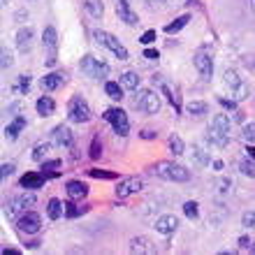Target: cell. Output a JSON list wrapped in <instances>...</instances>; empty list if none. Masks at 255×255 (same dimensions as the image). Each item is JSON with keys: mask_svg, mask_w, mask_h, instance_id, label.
Here are the masks:
<instances>
[{"mask_svg": "<svg viewBox=\"0 0 255 255\" xmlns=\"http://www.w3.org/2000/svg\"><path fill=\"white\" fill-rule=\"evenodd\" d=\"M223 86L228 88L230 95H232V100H237V102L249 98V86H246V81H244L235 70H225V72H223Z\"/></svg>", "mask_w": 255, "mask_h": 255, "instance_id": "3957f363", "label": "cell"}, {"mask_svg": "<svg viewBox=\"0 0 255 255\" xmlns=\"http://www.w3.org/2000/svg\"><path fill=\"white\" fill-rule=\"evenodd\" d=\"M134 107L139 109V112H144V114L153 116L160 112V98H158V93H153V91L141 88L139 93H137V98H134Z\"/></svg>", "mask_w": 255, "mask_h": 255, "instance_id": "8992f818", "label": "cell"}, {"mask_svg": "<svg viewBox=\"0 0 255 255\" xmlns=\"http://www.w3.org/2000/svg\"><path fill=\"white\" fill-rule=\"evenodd\" d=\"M0 169H2V172H0V174H2V179H7V176L14 174V165H12V162H2V167H0Z\"/></svg>", "mask_w": 255, "mask_h": 255, "instance_id": "f6af8a7d", "label": "cell"}, {"mask_svg": "<svg viewBox=\"0 0 255 255\" xmlns=\"http://www.w3.org/2000/svg\"><path fill=\"white\" fill-rule=\"evenodd\" d=\"M14 93L19 95H26L28 91H30V74H21L19 79H16V84H14Z\"/></svg>", "mask_w": 255, "mask_h": 255, "instance_id": "f546056e", "label": "cell"}, {"mask_svg": "<svg viewBox=\"0 0 255 255\" xmlns=\"http://www.w3.org/2000/svg\"><path fill=\"white\" fill-rule=\"evenodd\" d=\"M188 21H190V14H183V16H179V19H174L172 23H167V26H165V33H167V35H176L181 28L188 26Z\"/></svg>", "mask_w": 255, "mask_h": 255, "instance_id": "d4e9b609", "label": "cell"}, {"mask_svg": "<svg viewBox=\"0 0 255 255\" xmlns=\"http://www.w3.org/2000/svg\"><path fill=\"white\" fill-rule=\"evenodd\" d=\"M153 172L165 181H176V183L190 181V169H186L183 165H176V162H167V160L155 162Z\"/></svg>", "mask_w": 255, "mask_h": 255, "instance_id": "7a4b0ae2", "label": "cell"}, {"mask_svg": "<svg viewBox=\"0 0 255 255\" xmlns=\"http://www.w3.org/2000/svg\"><path fill=\"white\" fill-rule=\"evenodd\" d=\"M33 37H35V28L33 26L19 28V33H16V49H19L21 54H28V51H30V47H33Z\"/></svg>", "mask_w": 255, "mask_h": 255, "instance_id": "e0dca14e", "label": "cell"}, {"mask_svg": "<svg viewBox=\"0 0 255 255\" xmlns=\"http://www.w3.org/2000/svg\"><path fill=\"white\" fill-rule=\"evenodd\" d=\"M195 158H197V162H200V165H207V162H209L207 153H204L202 148H195Z\"/></svg>", "mask_w": 255, "mask_h": 255, "instance_id": "7dc6e473", "label": "cell"}, {"mask_svg": "<svg viewBox=\"0 0 255 255\" xmlns=\"http://www.w3.org/2000/svg\"><path fill=\"white\" fill-rule=\"evenodd\" d=\"M35 204V195L33 193H21V195H14L9 200L5 202V216L7 218H16V214H23L28 207Z\"/></svg>", "mask_w": 255, "mask_h": 255, "instance_id": "30bf717a", "label": "cell"}, {"mask_svg": "<svg viewBox=\"0 0 255 255\" xmlns=\"http://www.w3.org/2000/svg\"><path fill=\"white\" fill-rule=\"evenodd\" d=\"M209 141L218 148H225L230 144V116L216 114L211 126H209Z\"/></svg>", "mask_w": 255, "mask_h": 255, "instance_id": "6da1fadb", "label": "cell"}, {"mask_svg": "<svg viewBox=\"0 0 255 255\" xmlns=\"http://www.w3.org/2000/svg\"><path fill=\"white\" fill-rule=\"evenodd\" d=\"M169 151H172L174 155H181L183 151H186V146H183V139L179 137V134H172V137H169Z\"/></svg>", "mask_w": 255, "mask_h": 255, "instance_id": "1f68e13d", "label": "cell"}, {"mask_svg": "<svg viewBox=\"0 0 255 255\" xmlns=\"http://www.w3.org/2000/svg\"><path fill=\"white\" fill-rule=\"evenodd\" d=\"M105 121L112 123V128H114L121 137H126V134L130 132V121H128V114L123 109H116V107L107 109V112H105Z\"/></svg>", "mask_w": 255, "mask_h": 255, "instance_id": "8fae6325", "label": "cell"}, {"mask_svg": "<svg viewBox=\"0 0 255 255\" xmlns=\"http://www.w3.org/2000/svg\"><path fill=\"white\" fill-rule=\"evenodd\" d=\"M218 102H221L225 109H230V112H237V100H232V98H218Z\"/></svg>", "mask_w": 255, "mask_h": 255, "instance_id": "ee69618b", "label": "cell"}, {"mask_svg": "<svg viewBox=\"0 0 255 255\" xmlns=\"http://www.w3.org/2000/svg\"><path fill=\"white\" fill-rule=\"evenodd\" d=\"M141 190V179L139 176H128V179H121L119 181V186H116V197L119 200H126V197H130V195L139 193Z\"/></svg>", "mask_w": 255, "mask_h": 255, "instance_id": "4fadbf2b", "label": "cell"}, {"mask_svg": "<svg viewBox=\"0 0 255 255\" xmlns=\"http://www.w3.org/2000/svg\"><path fill=\"white\" fill-rule=\"evenodd\" d=\"M65 190H67V197H70V200H84L88 195V186L84 181H77V179L67 181Z\"/></svg>", "mask_w": 255, "mask_h": 255, "instance_id": "d6986e66", "label": "cell"}, {"mask_svg": "<svg viewBox=\"0 0 255 255\" xmlns=\"http://www.w3.org/2000/svg\"><path fill=\"white\" fill-rule=\"evenodd\" d=\"M7 112H21V105H19V102H14V105H9V107H7Z\"/></svg>", "mask_w": 255, "mask_h": 255, "instance_id": "816d5d0a", "label": "cell"}, {"mask_svg": "<svg viewBox=\"0 0 255 255\" xmlns=\"http://www.w3.org/2000/svg\"><path fill=\"white\" fill-rule=\"evenodd\" d=\"M51 141L61 148H70L74 144V134L67 126H56L54 130H51Z\"/></svg>", "mask_w": 255, "mask_h": 255, "instance_id": "5bb4252c", "label": "cell"}, {"mask_svg": "<svg viewBox=\"0 0 255 255\" xmlns=\"http://www.w3.org/2000/svg\"><path fill=\"white\" fill-rule=\"evenodd\" d=\"M49 148H51V144L49 141H44V144H37V146L33 148V160L35 162H44L49 155Z\"/></svg>", "mask_w": 255, "mask_h": 255, "instance_id": "4dcf8cb0", "label": "cell"}, {"mask_svg": "<svg viewBox=\"0 0 255 255\" xmlns=\"http://www.w3.org/2000/svg\"><path fill=\"white\" fill-rule=\"evenodd\" d=\"M251 244H253V242H251L249 237H239V249H242V251L251 249Z\"/></svg>", "mask_w": 255, "mask_h": 255, "instance_id": "681fc988", "label": "cell"}, {"mask_svg": "<svg viewBox=\"0 0 255 255\" xmlns=\"http://www.w3.org/2000/svg\"><path fill=\"white\" fill-rule=\"evenodd\" d=\"M176 228H179V218L172 214L160 216V218L155 221V230H158L160 235H172V232H176Z\"/></svg>", "mask_w": 255, "mask_h": 255, "instance_id": "ac0fdd59", "label": "cell"}, {"mask_svg": "<svg viewBox=\"0 0 255 255\" xmlns=\"http://www.w3.org/2000/svg\"><path fill=\"white\" fill-rule=\"evenodd\" d=\"M2 255H19V251L16 249H5L2 251Z\"/></svg>", "mask_w": 255, "mask_h": 255, "instance_id": "db71d44e", "label": "cell"}, {"mask_svg": "<svg viewBox=\"0 0 255 255\" xmlns=\"http://www.w3.org/2000/svg\"><path fill=\"white\" fill-rule=\"evenodd\" d=\"M42 44L47 49V58H44V65L54 67L58 63V33H56L54 26H47L44 33H42Z\"/></svg>", "mask_w": 255, "mask_h": 255, "instance_id": "5b68a950", "label": "cell"}, {"mask_svg": "<svg viewBox=\"0 0 255 255\" xmlns=\"http://www.w3.org/2000/svg\"><path fill=\"white\" fill-rule=\"evenodd\" d=\"M88 211V207H81L77 202H65V218H79Z\"/></svg>", "mask_w": 255, "mask_h": 255, "instance_id": "484cf974", "label": "cell"}, {"mask_svg": "<svg viewBox=\"0 0 255 255\" xmlns=\"http://www.w3.org/2000/svg\"><path fill=\"white\" fill-rule=\"evenodd\" d=\"M44 181H47V174H44V172H26V174L21 176L19 186L23 190H37L44 186Z\"/></svg>", "mask_w": 255, "mask_h": 255, "instance_id": "2e32d148", "label": "cell"}, {"mask_svg": "<svg viewBox=\"0 0 255 255\" xmlns=\"http://www.w3.org/2000/svg\"><path fill=\"white\" fill-rule=\"evenodd\" d=\"M162 93L167 95V100L172 102V105H174V109H176V112H181V102H179V95H174V93H172V88H169V86H162Z\"/></svg>", "mask_w": 255, "mask_h": 255, "instance_id": "74e56055", "label": "cell"}, {"mask_svg": "<svg viewBox=\"0 0 255 255\" xmlns=\"http://www.w3.org/2000/svg\"><path fill=\"white\" fill-rule=\"evenodd\" d=\"M218 186H221V193H230L232 181H230V179H221V181H218Z\"/></svg>", "mask_w": 255, "mask_h": 255, "instance_id": "c3c4849f", "label": "cell"}, {"mask_svg": "<svg viewBox=\"0 0 255 255\" xmlns=\"http://www.w3.org/2000/svg\"><path fill=\"white\" fill-rule=\"evenodd\" d=\"M2 2H5V5H7V2H9V0H2Z\"/></svg>", "mask_w": 255, "mask_h": 255, "instance_id": "91938a15", "label": "cell"}, {"mask_svg": "<svg viewBox=\"0 0 255 255\" xmlns=\"http://www.w3.org/2000/svg\"><path fill=\"white\" fill-rule=\"evenodd\" d=\"M244 139L246 141H255V121L244 126Z\"/></svg>", "mask_w": 255, "mask_h": 255, "instance_id": "ab89813d", "label": "cell"}, {"mask_svg": "<svg viewBox=\"0 0 255 255\" xmlns=\"http://www.w3.org/2000/svg\"><path fill=\"white\" fill-rule=\"evenodd\" d=\"M16 228H19L21 232H26V235H37L42 228L40 214H35V211H23V214L16 218Z\"/></svg>", "mask_w": 255, "mask_h": 255, "instance_id": "7c38bea8", "label": "cell"}, {"mask_svg": "<svg viewBox=\"0 0 255 255\" xmlns=\"http://www.w3.org/2000/svg\"><path fill=\"white\" fill-rule=\"evenodd\" d=\"M105 93H107L112 100H121V98H123V84L107 81V84H105Z\"/></svg>", "mask_w": 255, "mask_h": 255, "instance_id": "83f0119b", "label": "cell"}, {"mask_svg": "<svg viewBox=\"0 0 255 255\" xmlns=\"http://www.w3.org/2000/svg\"><path fill=\"white\" fill-rule=\"evenodd\" d=\"M63 81H65V74L51 72V74H47V77H42V79H40V86H42V91H56V88L61 86Z\"/></svg>", "mask_w": 255, "mask_h": 255, "instance_id": "ffe728a7", "label": "cell"}, {"mask_svg": "<svg viewBox=\"0 0 255 255\" xmlns=\"http://www.w3.org/2000/svg\"><path fill=\"white\" fill-rule=\"evenodd\" d=\"M81 72L86 74V77H91V79H102V77H107L109 74V65L105 61H100V58H95L93 54H86L84 58H81L79 63Z\"/></svg>", "mask_w": 255, "mask_h": 255, "instance_id": "277c9868", "label": "cell"}, {"mask_svg": "<svg viewBox=\"0 0 255 255\" xmlns=\"http://www.w3.org/2000/svg\"><path fill=\"white\" fill-rule=\"evenodd\" d=\"M93 37L98 44H102V47H107L112 54L119 58V61H128V49L123 47L121 42L116 40L112 33H107V30H93Z\"/></svg>", "mask_w": 255, "mask_h": 255, "instance_id": "52a82bcc", "label": "cell"}, {"mask_svg": "<svg viewBox=\"0 0 255 255\" xmlns=\"http://www.w3.org/2000/svg\"><path fill=\"white\" fill-rule=\"evenodd\" d=\"M242 223L246 225V228H253L255 230V211H246V214L242 216Z\"/></svg>", "mask_w": 255, "mask_h": 255, "instance_id": "60d3db41", "label": "cell"}, {"mask_svg": "<svg viewBox=\"0 0 255 255\" xmlns=\"http://www.w3.org/2000/svg\"><path fill=\"white\" fill-rule=\"evenodd\" d=\"M61 167V160H44L42 162V169L44 172H54V169H58Z\"/></svg>", "mask_w": 255, "mask_h": 255, "instance_id": "b9f144b4", "label": "cell"}, {"mask_svg": "<svg viewBox=\"0 0 255 255\" xmlns=\"http://www.w3.org/2000/svg\"><path fill=\"white\" fill-rule=\"evenodd\" d=\"M47 214L51 221H58L61 216H65V204H63L58 197H51V200L47 202Z\"/></svg>", "mask_w": 255, "mask_h": 255, "instance_id": "7402d4cb", "label": "cell"}, {"mask_svg": "<svg viewBox=\"0 0 255 255\" xmlns=\"http://www.w3.org/2000/svg\"><path fill=\"white\" fill-rule=\"evenodd\" d=\"M246 153H249L251 158H253V160H255V146H246Z\"/></svg>", "mask_w": 255, "mask_h": 255, "instance_id": "11a10c76", "label": "cell"}, {"mask_svg": "<svg viewBox=\"0 0 255 255\" xmlns=\"http://www.w3.org/2000/svg\"><path fill=\"white\" fill-rule=\"evenodd\" d=\"M183 214L188 216L190 221L200 218V207H197V202H186V204H183Z\"/></svg>", "mask_w": 255, "mask_h": 255, "instance_id": "836d02e7", "label": "cell"}, {"mask_svg": "<svg viewBox=\"0 0 255 255\" xmlns=\"http://www.w3.org/2000/svg\"><path fill=\"white\" fill-rule=\"evenodd\" d=\"M121 84H123V88H128V91H137V88H139V77H137V72H123Z\"/></svg>", "mask_w": 255, "mask_h": 255, "instance_id": "4316f807", "label": "cell"}, {"mask_svg": "<svg viewBox=\"0 0 255 255\" xmlns=\"http://www.w3.org/2000/svg\"><path fill=\"white\" fill-rule=\"evenodd\" d=\"M100 155H102V144H100V137L95 134L93 141H91V158H93V160H98Z\"/></svg>", "mask_w": 255, "mask_h": 255, "instance_id": "8d00e7d4", "label": "cell"}, {"mask_svg": "<svg viewBox=\"0 0 255 255\" xmlns=\"http://www.w3.org/2000/svg\"><path fill=\"white\" fill-rule=\"evenodd\" d=\"M251 249H253V253H255V244H253V246H251Z\"/></svg>", "mask_w": 255, "mask_h": 255, "instance_id": "680465c9", "label": "cell"}, {"mask_svg": "<svg viewBox=\"0 0 255 255\" xmlns=\"http://www.w3.org/2000/svg\"><path fill=\"white\" fill-rule=\"evenodd\" d=\"M193 63H195V67H197V72H200L204 79H211V72H214V51H211L209 44H204V47H200L195 51Z\"/></svg>", "mask_w": 255, "mask_h": 255, "instance_id": "ba28073f", "label": "cell"}, {"mask_svg": "<svg viewBox=\"0 0 255 255\" xmlns=\"http://www.w3.org/2000/svg\"><path fill=\"white\" fill-rule=\"evenodd\" d=\"M251 7H253V12H255V0H251Z\"/></svg>", "mask_w": 255, "mask_h": 255, "instance_id": "6f0895ef", "label": "cell"}, {"mask_svg": "<svg viewBox=\"0 0 255 255\" xmlns=\"http://www.w3.org/2000/svg\"><path fill=\"white\" fill-rule=\"evenodd\" d=\"M209 112V105L207 102H188V114L193 116H202Z\"/></svg>", "mask_w": 255, "mask_h": 255, "instance_id": "d6a6232c", "label": "cell"}, {"mask_svg": "<svg viewBox=\"0 0 255 255\" xmlns=\"http://www.w3.org/2000/svg\"><path fill=\"white\" fill-rule=\"evenodd\" d=\"M141 139H155V132L153 130H141Z\"/></svg>", "mask_w": 255, "mask_h": 255, "instance_id": "f907efd6", "label": "cell"}, {"mask_svg": "<svg viewBox=\"0 0 255 255\" xmlns=\"http://www.w3.org/2000/svg\"><path fill=\"white\" fill-rule=\"evenodd\" d=\"M130 253H153V246L146 237H134L130 242Z\"/></svg>", "mask_w": 255, "mask_h": 255, "instance_id": "cb8c5ba5", "label": "cell"}, {"mask_svg": "<svg viewBox=\"0 0 255 255\" xmlns=\"http://www.w3.org/2000/svg\"><path fill=\"white\" fill-rule=\"evenodd\" d=\"M84 7H86V12L91 14L93 19H100L102 12H105V9H102V2H100V0H84Z\"/></svg>", "mask_w": 255, "mask_h": 255, "instance_id": "f1b7e54d", "label": "cell"}, {"mask_svg": "<svg viewBox=\"0 0 255 255\" xmlns=\"http://www.w3.org/2000/svg\"><path fill=\"white\" fill-rule=\"evenodd\" d=\"M144 58H148V61H158L160 54H158V49H144Z\"/></svg>", "mask_w": 255, "mask_h": 255, "instance_id": "bcb514c9", "label": "cell"}, {"mask_svg": "<svg viewBox=\"0 0 255 255\" xmlns=\"http://www.w3.org/2000/svg\"><path fill=\"white\" fill-rule=\"evenodd\" d=\"M35 109H37V114L44 119V116H51L56 112V102L51 100V98H47V95H44V98H40V100L35 102Z\"/></svg>", "mask_w": 255, "mask_h": 255, "instance_id": "603a6c76", "label": "cell"}, {"mask_svg": "<svg viewBox=\"0 0 255 255\" xmlns=\"http://www.w3.org/2000/svg\"><path fill=\"white\" fill-rule=\"evenodd\" d=\"M151 5H162V2H167V0H148Z\"/></svg>", "mask_w": 255, "mask_h": 255, "instance_id": "9f6ffc18", "label": "cell"}, {"mask_svg": "<svg viewBox=\"0 0 255 255\" xmlns=\"http://www.w3.org/2000/svg\"><path fill=\"white\" fill-rule=\"evenodd\" d=\"M0 58H2V61H0V67H2V72H5L7 67H12V51H9V49L7 47H2V51H0Z\"/></svg>", "mask_w": 255, "mask_h": 255, "instance_id": "d590c367", "label": "cell"}, {"mask_svg": "<svg viewBox=\"0 0 255 255\" xmlns=\"http://www.w3.org/2000/svg\"><path fill=\"white\" fill-rule=\"evenodd\" d=\"M88 176H93V179H116V172H105V169H88Z\"/></svg>", "mask_w": 255, "mask_h": 255, "instance_id": "e575fe53", "label": "cell"}, {"mask_svg": "<svg viewBox=\"0 0 255 255\" xmlns=\"http://www.w3.org/2000/svg\"><path fill=\"white\" fill-rule=\"evenodd\" d=\"M67 119L72 123H88L91 121V107L81 95H74L67 105Z\"/></svg>", "mask_w": 255, "mask_h": 255, "instance_id": "9c48e42d", "label": "cell"}, {"mask_svg": "<svg viewBox=\"0 0 255 255\" xmlns=\"http://www.w3.org/2000/svg\"><path fill=\"white\" fill-rule=\"evenodd\" d=\"M223 167H225V165H223V160H214V169H216V172H221Z\"/></svg>", "mask_w": 255, "mask_h": 255, "instance_id": "f5cc1de1", "label": "cell"}, {"mask_svg": "<svg viewBox=\"0 0 255 255\" xmlns=\"http://www.w3.org/2000/svg\"><path fill=\"white\" fill-rule=\"evenodd\" d=\"M155 37H158V35H155V30H146V33L139 37V42H141V44H151V42H155Z\"/></svg>", "mask_w": 255, "mask_h": 255, "instance_id": "7bdbcfd3", "label": "cell"}, {"mask_svg": "<svg viewBox=\"0 0 255 255\" xmlns=\"http://www.w3.org/2000/svg\"><path fill=\"white\" fill-rule=\"evenodd\" d=\"M116 14H119L121 21H126L128 26H137V23H139V16H137V12L132 9L130 0H119V2H116Z\"/></svg>", "mask_w": 255, "mask_h": 255, "instance_id": "9a60e30c", "label": "cell"}, {"mask_svg": "<svg viewBox=\"0 0 255 255\" xmlns=\"http://www.w3.org/2000/svg\"><path fill=\"white\" fill-rule=\"evenodd\" d=\"M23 128H26V119H23V116H16L12 123H7L5 126V137L7 139H16Z\"/></svg>", "mask_w": 255, "mask_h": 255, "instance_id": "44dd1931", "label": "cell"}, {"mask_svg": "<svg viewBox=\"0 0 255 255\" xmlns=\"http://www.w3.org/2000/svg\"><path fill=\"white\" fill-rule=\"evenodd\" d=\"M239 169H242V174H246V176H251V179H255V165H253V162L242 160V162H239Z\"/></svg>", "mask_w": 255, "mask_h": 255, "instance_id": "f35d334b", "label": "cell"}]
</instances>
